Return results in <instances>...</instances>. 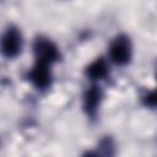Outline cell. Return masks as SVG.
Listing matches in <instances>:
<instances>
[{
  "label": "cell",
  "mask_w": 157,
  "mask_h": 157,
  "mask_svg": "<svg viewBox=\"0 0 157 157\" xmlns=\"http://www.w3.org/2000/svg\"><path fill=\"white\" fill-rule=\"evenodd\" d=\"M50 65L36 61L34 66L28 72V80L38 90H45L52 83V74L49 70Z\"/></svg>",
  "instance_id": "cell-4"
},
{
  "label": "cell",
  "mask_w": 157,
  "mask_h": 157,
  "mask_svg": "<svg viewBox=\"0 0 157 157\" xmlns=\"http://www.w3.org/2000/svg\"><path fill=\"white\" fill-rule=\"evenodd\" d=\"M22 36L15 27H9L1 38V52L6 58H15L21 53Z\"/></svg>",
  "instance_id": "cell-3"
},
{
  "label": "cell",
  "mask_w": 157,
  "mask_h": 157,
  "mask_svg": "<svg viewBox=\"0 0 157 157\" xmlns=\"http://www.w3.org/2000/svg\"><path fill=\"white\" fill-rule=\"evenodd\" d=\"M33 52L36 55V60L47 65H52L60 58L58 47L47 38H37L33 44Z\"/></svg>",
  "instance_id": "cell-2"
},
{
  "label": "cell",
  "mask_w": 157,
  "mask_h": 157,
  "mask_svg": "<svg viewBox=\"0 0 157 157\" xmlns=\"http://www.w3.org/2000/svg\"><path fill=\"white\" fill-rule=\"evenodd\" d=\"M86 75L91 80H102L108 75V65L103 58H97L86 67Z\"/></svg>",
  "instance_id": "cell-6"
},
{
  "label": "cell",
  "mask_w": 157,
  "mask_h": 157,
  "mask_svg": "<svg viewBox=\"0 0 157 157\" xmlns=\"http://www.w3.org/2000/svg\"><path fill=\"white\" fill-rule=\"evenodd\" d=\"M109 56L117 65L123 66L129 64L131 59V43L126 36L120 34L114 38L109 45Z\"/></svg>",
  "instance_id": "cell-1"
},
{
  "label": "cell",
  "mask_w": 157,
  "mask_h": 157,
  "mask_svg": "<svg viewBox=\"0 0 157 157\" xmlns=\"http://www.w3.org/2000/svg\"><path fill=\"white\" fill-rule=\"evenodd\" d=\"M144 103L148 107L152 108H157V90L148 92L145 97H144Z\"/></svg>",
  "instance_id": "cell-7"
},
{
  "label": "cell",
  "mask_w": 157,
  "mask_h": 157,
  "mask_svg": "<svg viewBox=\"0 0 157 157\" xmlns=\"http://www.w3.org/2000/svg\"><path fill=\"white\" fill-rule=\"evenodd\" d=\"M101 98H102V93L99 87L92 86L86 91L83 96V109L88 115L93 117L96 114L101 103Z\"/></svg>",
  "instance_id": "cell-5"
}]
</instances>
